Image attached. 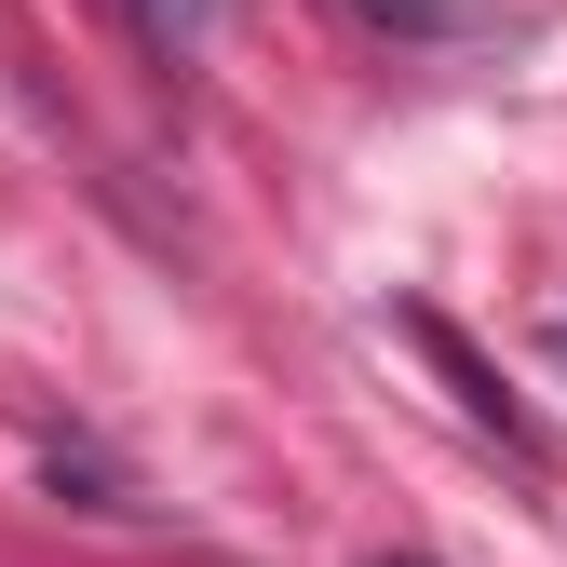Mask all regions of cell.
I'll return each mask as SVG.
<instances>
[{
	"label": "cell",
	"instance_id": "obj_1",
	"mask_svg": "<svg viewBox=\"0 0 567 567\" xmlns=\"http://www.w3.org/2000/svg\"><path fill=\"white\" fill-rule=\"evenodd\" d=\"M405 338H419V351H433V365H446V392H460V419H473V433H501V446L527 460V405H514L501 379L473 365V338H460V324H433V311H405Z\"/></svg>",
	"mask_w": 567,
	"mask_h": 567
},
{
	"label": "cell",
	"instance_id": "obj_3",
	"mask_svg": "<svg viewBox=\"0 0 567 567\" xmlns=\"http://www.w3.org/2000/svg\"><path fill=\"white\" fill-rule=\"evenodd\" d=\"M379 567H433V554H379Z\"/></svg>",
	"mask_w": 567,
	"mask_h": 567
},
{
	"label": "cell",
	"instance_id": "obj_2",
	"mask_svg": "<svg viewBox=\"0 0 567 567\" xmlns=\"http://www.w3.org/2000/svg\"><path fill=\"white\" fill-rule=\"evenodd\" d=\"M135 28L176 54V41H203V28H217V0H135Z\"/></svg>",
	"mask_w": 567,
	"mask_h": 567
},
{
	"label": "cell",
	"instance_id": "obj_4",
	"mask_svg": "<svg viewBox=\"0 0 567 567\" xmlns=\"http://www.w3.org/2000/svg\"><path fill=\"white\" fill-rule=\"evenodd\" d=\"M554 351H567V338H554Z\"/></svg>",
	"mask_w": 567,
	"mask_h": 567
}]
</instances>
